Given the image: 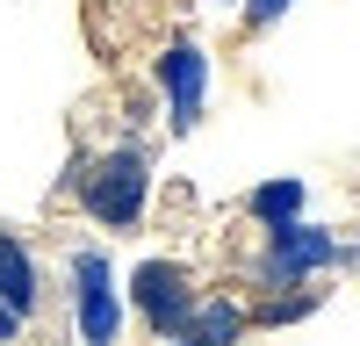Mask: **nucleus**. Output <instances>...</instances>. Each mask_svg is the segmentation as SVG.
Listing matches in <instances>:
<instances>
[{"mask_svg": "<svg viewBox=\"0 0 360 346\" xmlns=\"http://www.w3.org/2000/svg\"><path fill=\"white\" fill-rule=\"evenodd\" d=\"M72 195L101 231H137L152 210V152L144 144H101L94 159L72 166Z\"/></svg>", "mask_w": 360, "mask_h": 346, "instance_id": "obj_1", "label": "nucleus"}, {"mask_svg": "<svg viewBox=\"0 0 360 346\" xmlns=\"http://www.w3.org/2000/svg\"><path fill=\"white\" fill-rule=\"evenodd\" d=\"M353 260H360V245H346L339 231L288 217V224H266V231H259V260H252V281H259V288H303L310 274L353 267Z\"/></svg>", "mask_w": 360, "mask_h": 346, "instance_id": "obj_2", "label": "nucleus"}, {"mask_svg": "<svg viewBox=\"0 0 360 346\" xmlns=\"http://www.w3.org/2000/svg\"><path fill=\"white\" fill-rule=\"evenodd\" d=\"M65 288H72V332H79V346H123V274H115L108 245L79 238L65 252Z\"/></svg>", "mask_w": 360, "mask_h": 346, "instance_id": "obj_3", "label": "nucleus"}, {"mask_svg": "<svg viewBox=\"0 0 360 346\" xmlns=\"http://www.w3.org/2000/svg\"><path fill=\"white\" fill-rule=\"evenodd\" d=\"M123 296H130V310L144 317V325H152V339H173V332H188L202 288H195V274L180 267V260H144Z\"/></svg>", "mask_w": 360, "mask_h": 346, "instance_id": "obj_4", "label": "nucleus"}, {"mask_svg": "<svg viewBox=\"0 0 360 346\" xmlns=\"http://www.w3.org/2000/svg\"><path fill=\"white\" fill-rule=\"evenodd\" d=\"M159 94H166V130L188 137L209 108V51L195 37H166L159 51Z\"/></svg>", "mask_w": 360, "mask_h": 346, "instance_id": "obj_5", "label": "nucleus"}, {"mask_svg": "<svg viewBox=\"0 0 360 346\" xmlns=\"http://www.w3.org/2000/svg\"><path fill=\"white\" fill-rule=\"evenodd\" d=\"M0 303L15 317H37L44 310V260L22 231H0Z\"/></svg>", "mask_w": 360, "mask_h": 346, "instance_id": "obj_6", "label": "nucleus"}, {"mask_svg": "<svg viewBox=\"0 0 360 346\" xmlns=\"http://www.w3.org/2000/svg\"><path fill=\"white\" fill-rule=\"evenodd\" d=\"M245 332H252V310L238 296H202L195 317H188V339L195 346H245Z\"/></svg>", "mask_w": 360, "mask_h": 346, "instance_id": "obj_7", "label": "nucleus"}, {"mask_svg": "<svg viewBox=\"0 0 360 346\" xmlns=\"http://www.w3.org/2000/svg\"><path fill=\"white\" fill-rule=\"evenodd\" d=\"M303 181H295V173H281V181H259L252 195H245V217L266 231V224H288V217H303Z\"/></svg>", "mask_w": 360, "mask_h": 346, "instance_id": "obj_8", "label": "nucleus"}, {"mask_svg": "<svg viewBox=\"0 0 360 346\" xmlns=\"http://www.w3.org/2000/svg\"><path fill=\"white\" fill-rule=\"evenodd\" d=\"M317 303H324L317 288H295V296H266V303H245V310H252V325H266V332H281V325H303V317H310Z\"/></svg>", "mask_w": 360, "mask_h": 346, "instance_id": "obj_9", "label": "nucleus"}, {"mask_svg": "<svg viewBox=\"0 0 360 346\" xmlns=\"http://www.w3.org/2000/svg\"><path fill=\"white\" fill-rule=\"evenodd\" d=\"M288 8H295V0H238V15H245V29H252V37H259V29H274Z\"/></svg>", "mask_w": 360, "mask_h": 346, "instance_id": "obj_10", "label": "nucleus"}, {"mask_svg": "<svg viewBox=\"0 0 360 346\" xmlns=\"http://www.w3.org/2000/svg\"><path fill=\"white\" fill-rule=\"evenodd\" d=\"M22 332H29V317H15L8 303H0V346H22Z\"/></svg>", "mask_w": 360, "mask_h": 346, "instance_id": "obj_11", "label": "nucleus"}, {"mask_svg": "<svg viewBox=\"0 0 360 346\" xmlns=\"http://www.w3.org/2000/svg\"><path fill=\"white\" fill-rule=\"evenodd\" d=\"M159 346H195V339H188V332H173V339H159Z\"/></svg>", "mask_w": 360, "mask_h": 346, "instance_id": "obj_12", "label": "nucleus"}, {"mask_svg": "<svg viewBox=\"0 0 360 346\" xmlns=\"http://www.w3.org/2000/svg\"><path fill=\"white\" fill-rule=\"evenodd\" d=\"M209 8H238V0H209Z\"/></svg>", "mask_w": 360, "mask_h": 346, "instance_id": "obj_13", "label": "nucleus"}]
</instances>
